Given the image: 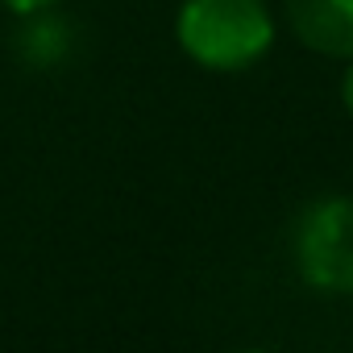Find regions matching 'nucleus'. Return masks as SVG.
Listing matches in <instances>:
<instances>
[{"label":"nucleus","instance_id":"obj_1","mask_svg":"<svg viewBox=\"0 0 353 353\" xmlns=\"http://www.w3.org/2000/svg\"><path fill=\"white\" fill-rule=\"evenodd\" d=\"M174 38L208 71H245L270 54L274 17L266 0H183Z\"/></svg>","mask_w":353,"mask_h":353},{"label":"nucleus","instance_id":"obj_2","mask_svg":"<svg viewBox=\"0 0 353 353\" xmlns=\"http://www.w3.org/2000/svg\"><path fill=\"white\" fill-rule=\"evenodd\" d=\"M295 270L307 287L353 295V196L316 200L291 233Z\"/></svg>","mask_w":353,"mask_h":353},{"label":"nucleus","instance_id":"obj_3","mask_svg":"<svg viewBox=\"0 0 353 353\" xmlns=\"http://www.w3.org/2000/svg\"><path fill=\"white\" fill-rule=\"evenodd\" d=\"M291 34L320 59H353V0H287Z\"/></svg>","mask_w":353,"mask_h":353},{"label":"nucleus","instance_id":"obj_4","mask_svg":"<svg viewBox=\"0 0 353 353\" xmlns=\"http://www.w3.org/2000/svg\"><path fill=\"white\" fill-rule=\"evenodd\" d=\"M0 5H9L13 13H42V9L54 5V0H0Z\"/></svg>","mask_w":353,"mask_h":353},{"label":"nucleus","instance_id":"obj_5","mask_svg":"<svg viewBox=\"0 0 353 353\" xmlns=\"http://www.w3.org/2000/svg\"><path fill=\"white\" fill-rule=\"evenodd\" d=\"M349 67H345V75H341V104L353 112V59H345Z\"/></svg>","mask_w":353,"mask_h":353}]
</instances>
